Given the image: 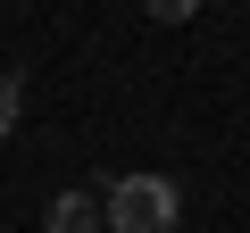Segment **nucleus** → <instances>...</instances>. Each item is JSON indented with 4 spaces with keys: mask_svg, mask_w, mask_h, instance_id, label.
<instances>
[{
    "mask_svg": "<svg viewBox=\"0 0 250 233\" xmlns=\"http://www.w3.org/2000/svg\"><path fill=\"white\" fill-rule=\"evenodd\" d=\"M50 233H100V192H59L50 200Z\"/></svg>",
    "mask_w": 250,
    "mask_h": 233,
    "instance_id": "f03ea898",
    "label": "nucleus"
},
{
    "mask_svg": "<svg viewBox=\"0 0 250 233\" xmlns=\"http://www.w3.org/2000/svg\"><path fill=\"white\" fill-rule=\"evenodd\" d=\"M142 9H150V17H159V25H184V17H192V9H200V0H142Z\"/></svg>",
    "mask_w": 250,
    "mask_h": 233,
    "instance_id": "7ed1b4c3",
    "label": "nucleus"
},
{
    "mask_svg": "<svg viewBox=\"0 0 250 233\" xmlns=\"http://www.w3.org/2000/svg\"><path fill=\"white\" fill-rule=\"evenodd\" d=\"M9 125H17V75L0 67V134H9Z\"/></svg>",
    "mask_w": 250,
    "mask_h": 233,
    "instance_id": "20e7f679",
    "label": "nucleus"
},
{
    "mask_svg": "<svg viewBox=\"0 0 250 233\" xmlns=\"http://www.w3.org/2000/svg\"><path fill=\"white\" fill-rule=\"evenodd\" d=\"M175 216H184V183L175 175H117L108 192H100V233H175Z\"/></svg>",
    "mask_w": 250,
    "mask_h": 233,
    "instance_id": "f257e3e1",
    "label": "nucleus"
}]
</instances>
